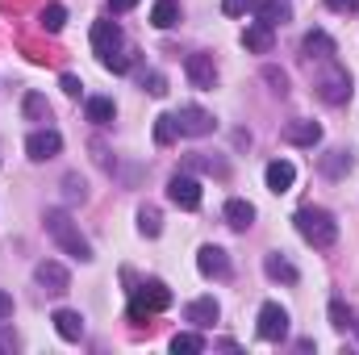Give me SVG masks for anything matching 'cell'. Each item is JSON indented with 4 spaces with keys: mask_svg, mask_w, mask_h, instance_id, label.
<instances>
[{
    "mask_svg": "<svg viewBox=\"0 0 359 355\" xmlns=\"http://www.w3.org/2000/svg\"><path fill=\"white\" fill-rule=\"evenodd\" d=\"M46 234L63 247V255H72V260H80V264H92V243L80 234V226L72 222V213L67 209H46Z\"/></svg>",
    "mask_w": 359,
    "mask_h": 355,
    "instance_id": "cell-1",
    "label": "cell"
},
{
    "mask_svg": "<svg viewBox=\"0 0 359 355\" xmlns=\"http://www.w3.org/2000/svg\"><path fill=\"white\" fill-rule=\"evenodd\" d=\"M292 226H297V234H301L309 247H318V251L334 247V239H339V222H334V213H330V209H318V205L297 209V213H292Z\"/></svg>",
    "mask_w": 359,
    "mask_h": 355,
    "instance_id": "cell-2",
    "label": "cell"
},
{
    "mask_svg": "<svg viewBox=\"0 0 359 355\" xmlns=\"http://www.w3.org/2000/svg\"><path fill=\"white\" fill-rule=\"evenodd\" d=\"M168 305H172V288H168L163 280H147V284H138V288H134L130 318H134V322H142L147 314H159V309H168Z\"/></svg>",
    "mask_w": 359,
    "mask_h": 355,
    "instance_id": "cell-3",
    "label": "cell"
},
{
    "mask_svg": "<svg viewBox=\"0 0 359 355\" xmlns=\"http://www.w3.org/2000/svg\"><path fill=\"white\" fill-rule=\"evenodd\" d=\"M259 326V339L264 343H280L284 335H288V309L284 305H276V301H268V305H259V318H255Z\"/></svg>",
    "mask_w": 359,
    "mask_h": 355,
    "instance_id": "cell-4",
    "label": "cell"
},
{
    "mask_svg": "<svg viewBox=\"0 0 359 355\" xmlns=\"http://www.w3.org/2000/svg\"><path fill=\"white\" fill-rule=\"evenodd\" d=\"M168 201L180 209H201V180L188 176V172H176L168 180Z\"/></svg>",
    "mask_w": 359,
    "mask_h": 355,
    "instance_id": "cell-5",
    "label": "cell"
},
{
    "mask_svg": "<svg viewBox=\"0 0 359 355\" xmlns=\"http://www.w3.org/2000/svg\"><path fill=\"white\" fill-rule=\"evenodd\" d=\"M176 126H180V134L184 138H205V134H213V113H205L201 105H184L176 113Z\"/></svg>",
    "mask_w": 359,
    "mask_h": 355,
    "instance_id": "cell-6",
    "label": "cell"
},
{
    "mask_svg": "<svg viewBox=\"0 0 359 355\" xmlns=\"http://www.w3.org/2000/svg\"><path fill=\"white\" fill-rule=\"evenodd\" d=\"M318 96H322L326 105H347V100H351V76H347L343 67H330V72L318 80Z\"/></svg>",
    "mask_w": 359,
    "mask_h": 355,
    "instance_id": "cell-7",
    "label": "cell"
},
{
    "mask_svg": "<svg viewBox=\"0 0 359 355\" xmlns=\"http://www.w3.org/2000/svg\"><path fill=\"white\" fill-rule=\"evenodd\" d=\"M59 151H63L59 130H34V134L25 138V155H29L34 163H46V159H55Z\"/></svg>",
    "mask_w": 359,
    "mask_h": 355,
    "instance_id": "cell-8",
    "label": "cell"
},
{
    "mask_svg": "<svg viewBox=\"0 0 359 355\" xmlns=\"http://www.w3.org/2000/svg\"><path fill=\"white\" fill-rule=\"evenodd\" d=\"M196 272H201L205 280H226V276H230V255H226L222 247L205 243V247L196 251Z\"/></svg>",
    "mask_w": 359,
    "mask_h": 355,
    "instance_id": "cell-9",
    "label": "cell"
},
{
    "mask_svg": "<svg viewBox=\"0 0 359 355\" xmlns=\"http://www.w3.org/2000/svg\"><path fill=\"white\" fill-rule=\"evenodd\" d=\"M184 72H188V80H192V88L209 92L217 84V67H213V55H188L184 59Z\"/></svg>",
    "mask_w": 359,
    "mask_h": 355,
    "instance_id": "cell-10",
    "label": "cell"
},
{
    "mask_svg": "<svg viewBox=\"0 0 359 355\" xmlns=\"http://www.w3.org/2000/svg\"><path fill=\"white\" fill-rule=\"evenodd\" d=\"M117 46H121V25L117 21H96L92 25V51H96V59L117 55Z\"/></svg>",
    "mask_w": 359,
    "mask_h": 355,
    "instance_id": "cell-11",
    "label": "cell"
},
{
    "mask_svg": "<svg viewBox=\"0 0 359 355\" xmlns=\"http://www.w3.org/2000/svg\"><path fill=\"white\" fill-rule=\"evenodd\" d=\"M34 280H38L46 293H67V288H72V276H67V267L55 264V260H42V264L34 267Z\"/></svg>",
    "mask_w": 359,
    "mask_h": 355,
    "instance_id": "cell-12",
    "label": "cell"
},
{
    "mask_svg": "<svg viewBox=\"0 0 359 355\" xmlns=\"http://www.w3.org/2000/svg\"><path fill=\"white\" fill-rule=\"evenodd\" d=\"M217 314H222V309H217V301H213V297H196V301H188V305H184V318H188L196 330H209V326L217 322Z\"/></svg>",
    "mask_w": 359,
    "mask_h": 355,
    "instance_id": "cell-13",
    "label": "cell"
},
{
    "mask_svg": "<svg viewBox=\"0 0 359 355\" xmlns=\"http://www.w3.org/2000/svg\"><path fill=\"white\" fill-rule=\"evenodd\" d=\"M284 142H292V147H318L322 142V126L318 121H288L284 126Z\"/></svg>",
    "mask_w": 359,
    "mask_h": 355,
    "instance_id": "cell-14",
    "label": "cell"
},
{
    "mask_svg": "<svg viewBox=\"0 0 359 355\" xmlns=\"http://www.w3.org/2000/svg\"><path fill=\"white\" fill-rule=\"evenodd\" d=\"M55 330H59V339H67V343H80L84 339V318H80V309H55Z\"/></svg>",
    "mask_w": 359,
    "mask_h": 355,
    "instance_id": "cell-15",
    "label": "cell"
},
{
    "mask_svg": "<svg viewBox=\"0 0 359 355\" xmlns=\"http://www.w3.org/2000/svg\"><path fill=\"white\" fill-rule=\"evenodd\" d=\"M264 180H268V188L280 196V192H288L292 184H297V168L288 163V159H271L268 172H264Z\"/></svg>",
    "mask_w": 359,
    "mask_h": 355,
    "instance_id": "cell-16",
    "label": "cell"
},
{
    "mask_svg": "<svg viewBox=\"0 0 359 355\" xmlns=\"http://www.w3.org/2000/svg\"><path fill=\"white\" fill-rule=\"evenodd\" d=\"M271 42H276V29L264 25V21H255V25H247V29H243V46H247L251 55H268Z\"/></svg>",
    "mask_w": 359,
    "mask_h": 355,
    "instance_id": "cell-17",
    "label": "cell"
},
{
    "mask_svg": "<svg viewBox=\"0 0 359 355\" xmlns=\"http://www.w3.org/2000/svg\"><path fill=\"white\" fill-rule=\"evenodd\" d=\"M226 222H230L234 230H251V226H255V205L243 201V196H230V201H226Z\"/></svg>",
    "mask_w": 359,
    "mask_h": 355,
    "instance_id": "cell-18",
    "label": "cell"
},
{
    "mask_svg": "<svg viewBox=\"0 0 359 355\" xmlns=\"http://www.w3.org/2000/svg\"><path fill=\"white\" fill-rule=\"evenodd\" d=\"M247 8H251V17H255V21H264V25H271V29L288 21V8H284L280 0H251Z\"/></svg>",
    "mask_w": 359,
    "mask_h": 355,
    "instance_id": "cell-19",
    "label": "cell"
},
{
    "mask_svg": "<svg viewBox=\"0 0 359 355\" xmlns=\"http://www.w3.org/2000/svg\"><path fill=\"white\" fill-rule=\"evenodd\" d=\"M264 272H268L271 280H280V284H297V280H301V272L288 264V260H284L280 251H271L268 260H264Z\"/></svg>",
    "mask_w": 359,
    "mask_h": 355,
    "instance_id": "cell-20",
    "label": "cell"
},
{
    "mask_svg": "<svg viewBox=\"0 0 359 355\" xmlns=\"http://www.w3.org/2000/svg\"><path fill=\"white\" fill-rule=\"evenodd\" d=\"M84 113H88L92 126H109V121L117 117V105H113L109 96H88V100H84Z\"/></svg>",
    "mask_w": 359,
    "mask_h": 355,
    "instance_id": "cell-21",
    "label": "cell"
},
{
    "mask_svg": "<svg viewBox=\"0 0 359 355\" xmlns=\"http://www.w3.org/2000/svg\"><path fill=\"white\" fill-rule=\"evenodd\" d=\"M301 46H305L309 59H313V55H318V59H334V42H330V34H322V29H309Z\"/></svg>",
    "mask_w": 359,
    "mask_h": 355,
    "instance_id": "cell-22",
    "label": "cell"
},
{
    "mask_svg": "<svg viewBox=\"0 0 359 355\" xmlns=\"http://www.w3.org/2000/svg\"><path fill=\"white\" fill-rule=\"evenodd\" d=\"M180 21V4L176 0H155V8H151V25L155 29H172Z\"/></svg>",
    "mask_w": 359,
    "mask_h": 355,
    "instance_id": "cell-23",
    "label": "cell"
},
{
    "mask_svg": "<svg viewBox=\"0 0 359 355\" xmlns=\"http://www.w3.org/2000/svg\"><path fill=\"white\" fill-rule=\"evenodd\" d=\"M176 138H180L176 113H159V117H155V142H159V147H168V142H176Z\"/></svg>",
    "mask_w": 359,
    "mask_h": 355,
    "instance_id": "cell-24",
    "label": "cell"
},
{
    "mask_svg": "<svg viewBox=\"0 0 359 355\" xmlns=\"http://www.w3.org/2000/svg\"><path fill=\"white\" fill-rule=\"evenodd\" d=\"M322 172H326V176H347V172H351V155H347V151H330V155H322Z\"/></svg>",
    "mask_w": 359,
    "mask_h": 355,
    "instance_id": "cell-25",
    "label": "cell"
},
{
    "mask_svg": "<svg viewBox=\"0 0 359 355\" xmlns=\"http://www.w3.org/2000/svg\"><path fill=\"white\" fill-rule=\"evenodd\" d=\"M42 25H46V34H59V29L67 25V8H63V4H50V8H42Z\"/></svg>",
    "mask_w": 359,
    "mask_h": 355,
    "instance_id": "cell-26",
    "label": "cell"
},
{
    "mask_svg": "<svg viewBox=\"0 0 359 355\" xmlns=\"http://www.w3.org/2000/svg\"><path fill=\"white\" fill-rule=\"evenodd\" d=\"M172 351L176 355H196V351H205V339H201V335H176V339H172Z\"/></svg>",
    "mask_w": 359,
    "mask_h": 355,
    "instance_id": "cell-27",
    "label": "cell"
},
{
    "mask_svg": "<svg viewBox=\"0 0 359 355\" xmlns=\"http://www.w3.org/2000/svg\"><path fill=\"white\" fill-rule=\"evenodd\" d=\"M25 117H29V121H46V117H50V105H46L38 92H29V96H25Z\"/></svg>",
    "mask_w": 359,
    "mask_h": 355,
    "instance_id": "cell-28",
    "label": "cell"
},
{
    "mask_svg": "<svg viewBox=\"0 0 359 355\" xmlns=\"http://www.w3.org/2000/svg\"><path fill=\"white\" fill-rule=\"evenodd\" d=\"M138 230H142L147 239H159V230H163V222H159V209H142V213H138Z\"/></svg>",
    "mask_w": 359,
    "mask_h": 355,
    "instance_id": "cell-29",
    "label": "cell"
},
{
    "mask_svg": "<svg viewBox=\"0 0 359 355\" xmlns=\"http://www.w3.org/2000/svg\"><path fill=\"white\" fill-rule=\"evenodd\" d=\"M330 326H334V330H351V326H355V322H351V309H347L339 297L330 301Z\"/></svg>",
    "mask_w": 359,
    "mask_h": 355,
    "instance_id": "cell-30",
    "label": "cell"
},
{
    "mask_svg": "<svg viewBox=\"0 0 359 355\" xmlns=\"http://www.w3.org/2000/svg\"><path fill=\"white\" fill-rule=\"evenodd\" d=\"M188 168H192V172H213V176H226V163H222V159H205V155H188Z\"/></svg>",
    "mask_w": 359,
    "mask_h": 355,
    "instance_id": "cell-31",
    "label": "cell"
},
{
    "mask_svg": "<svg viewBox=\"0 0 359 355\" xmlns=\"http://www.w3.org/2000/svg\"><path fill=\"white\" fill-rule=\"evenodd\" d=\"M264 80H268L271 92H280V96L288 92V76H284V72H276V67H264Z\"/></svg>",
    "mask_w": 359,
    "mask_h": 355,
    "instance_id": "cell-32",
    "label": "cell"
},
{
    "mask_svg": "<svg viewBox=\"0 0 359 355\" xmlns=\"http://www.w3.org/2000/svg\"><path fill=\"white\" fill-rule=\"evenodd\" d=\"M142 88L151 92V96H163V92H168V80H163L159 72H151V76H142Z\"/></svg>",
    "mask_w": 359,
    "mask_h": 355,
    "instance_id": "cell-33",
    "label": "cell"
},
{
    "mask_svg": "<svg viewBox=\"0 0 359 355\" xmlns=\"http://www.w3.org/2000/svg\"><path fill=\"white\" fill-rule=\"evenodd\" d=\"M63 188H67V201H84V196H88L80 176H67V180H63Z\"/></svg>",
    "mask_w": 359,
    "mask_h": 355,
    "instance_id": "cell-34",
    "label": "cell"
},
{
    "mask_svg": "<svg viewBox=\"0 0 359 355\" xmlns=\"http://www.w3.org/2000/svg\"><path fill=\"white\" fill-rule=\"evenodd\" d=\"M59 88H63V92H67V96H72V100H76V96L84 92V84H80V76H72V72H67V76L59 80Z\"/></svg>",
    "mask_w": 359,
    "mask_h": 355,
    "instance_id": "cell-35",
    "label": "cell"
},
{
    "mask_svg": "<svg viewBox=\"0 0 359 355\" xmlns=\"http://www.w3.org/2000/svg\"><path fill=\"white\" fill-rule=\"evenodd\" d=\"M247 4H251V0H222V13H226V17H243Z\"/></svg>",
    "mask_w": 359,
    "mask_h": 355,
    "instance_id": "cell-36",
    "label": "cell"
},
{
    "mask_svg": "<svg viewBox=\"0 0 359 355\" xmlns=\"http://www.w3.org/2000/svg\"><path fill=\"white\" fill-rule=\"evenodd\" d=\"M100 63H104L109 72H126V67H130V59H126V55H109V59H100Z\"/></svg>",
    "mask_w": 359,
    "mask_h": 355,
    "instance_id": "cell-37",
    "label": "cell"
},
{
    "mask_svg": "<svg viewBox=\"0 0 359 355\" xmlns=\"http://www.w3.org/2000/svg\"><path fill=\"white\" fill-rule=\"evenodd\" d=\"M326 4H330L334 13H355L359 8V0H326Z\"/></svg>",
    "mask_w": 359,
    "mask_h": 355,
    "instance_id": "cell-38",
    "label": "cell"
},
{
    "mask_svg": "<svg viewBox=\"0 0 359 355\" xmlns=\"http://www.w3.org/2000/svg\"><path fill=\"white\" fill-rule=\"evenodd\" d=\"M138 0H109V13H130Z\"/></svg>",
    "mask_w": 359,
    "mask_h": 355,
    "instance_id": "cell-39",
    "label": "cell"
},
{
    "mask_svg": "<svg viewBox=\"0 0 359 355\" xmlns=\"http://www.w3.org/2000/svg\"><path fill=\"white\" fill-rule=\"evenodd\" d=\"M13 314V297L8 293H0V318H8Z\"/></svg>",
    "mask_w": 359,
    "mask_h": 355,
    "instance_id": "cell-40",
    "label": "cell"
},
{
    "mask_svg": "<svg viewBox=\"0 0 359 355\" xmlns=\"http://www.w3.org/2000/svg\"><path fill=\"white\" fill-rule=\"evenodd\" d=\"M0 347H4V343H0Z\"/></svg>",
    "mask_w": 359,
    "mask_h": 355,
    "instance_id": "cell-41",
    "label": "cell"
},
{
    "mask_svg": "<svg viewBox=\"0 0 359 355\" xmlns=\"http://www.w3.org/2000/svg\"><path fill=\"white\" fill-rule=\"evenodd\" d=\"M355 326H359V322H355Z\"/></svg>",
    "mask_w": 359,
    "mask_h": 355,
    "instance_id": "cell-42",
    "label": "cell"
}]
</instances>
